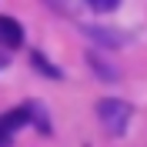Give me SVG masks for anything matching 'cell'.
Masks as SVG:
<instances>
[{
	"label": "cell",
	"instance_id": "1",
	"mask_svg": "<svg viewBox=\"0 0 147 147\" xmlns=\"http://www.w3.org/2000/svg\"><path fill=\"white\" fill-rule=\"evenodd\" d=\"M97 117H100L104 130H110V134H127L130 120H134V107L124 100H114V97H107V100L97 104Z\"/></svg>",
	"mask_w": 147,
	"mask_h": 147
},
{
	"label": "cell",
	"instance_id": "2",
	"mask_svg": "<svg viewBox=\"0 0 147 147\" xmlns=\"http://www.w3.org/2000/svg\"><path fill=\"white\" fill-rule=\"evenodd\" d=\"M27 120H30V107H17V110H10V114H3V117H0V147H7L10 137H13Z\"/></svg>",
	"mask_w": 147,
	"mask_h": 147
},
{
	"label": "cell",
	"instance_id": "3",
	"mask_svg": "<svg viewBox=\"0 0 147 147\" xmlns=\"http://www.w3.org/2000/svg\"><path fill=\"white\" fill-rule=\"evenodd\" d=\"M0 40L7 47H20L24 44V27L17 20H10V17H0Z\"/></svg>",
	"mask_w": 147,
	"mask_h": 147
},
{
	"label": "cell",
	"instance_id": "4",
	"mask_svg": "<svg viewBox=\"0 0 147 147\" xmlns=\"http://www.w3.org/2000/svg\"><path fill=\"white\" fill-rule=\"evenodd\" d=\"M90 37H100V44H124L120 37L124 34H114V30H100V27H84Z\"/></svg>",
	"mask_w": 147,
	"mask_h": 147
},
{
	"label": "cell",
	"instance_id": "5",
	"mask_svg": "<svg viewBox=\"0 0 147 147\" xmlns=\"http://www.w3.org/2000/svg\"><path fill=\"white\" fill-rule=\"evenodd\" d=\"M87 3H90L94 10H100V13H107V10H114L120 3V0H87Z\"/></svg>",
	"mask_w": 147,
	"mask_h": 147
},
{
	"label": "cell",
	"instance_id": "6",
	"mask_svg": "<svg viewBox=\"0 0 147 147\" xmlns=\"http://www.w3.org/2000/svg\"><path fill=\"white\" fill-rule=\"evenodd\" d=\"M34 60H37V64H40V70H44L47 77H60V70H57V67H50V64H47V60H44V57H40V54H34Z\"/></svg>",
	"mask_w": 147,
	"mask_h": 147
},
{
	"label": "cell",
	"instance_id": "7",
	"mask_svg": "<svg viewBox=\"0 0 147 147\" xmlns=\"http://www.w3.org/2000/svg\"><path fill=\"white\" fill-rule=\"evenodd\" d=\"M50 3H54V7H60L64 13H74V10H77V0H50Z\"/></svg>",
	"mask_w": 147,
	"mask_h": 147
}]
</instances>
